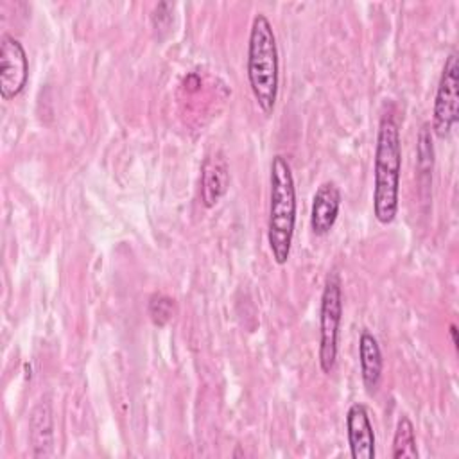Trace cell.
<instances>
[{
    "instance_id": "9",
    "label": "cell",
    "mask_w": 459,
    "mask_h": 459,
    "mask_svg": "<svg viewBox=\"0 0 459 459\" xmlns=\"http://www.w3.org/2000/svg\"><path fill=\"white\" fill-rule=\"evenodd\" d=\"M230 186L228 160L221 151L208 156L201 172V199L206 208H213Z\"/></svg>"
},
{
    "instance_id": "10",
    "label": "cell",
    "mask_w": 459,
    "mask_h": 459,
    "mask_svg": "<svg viewBox=\"0 0 459 459\" xmlns=\"http://www.w3.org/2000/svg\"><path fill=\"white\" fill-rule=\"evenodd\" d=\"M29 436L34 457H47L54 446V418L48 402H39L30 412Z\"/></svg>"
},
{
    "instance_id": "14",
    "label": "cell",
    "mask_w": 459,
    "mask_h": 459,
    "mask_svg": "<svg viewBox=\"0 0 459 459\" xmlns=\"http://www.w3.org/2000/svg\"><path fill=\"white\" fill-rule=\"evenodd\" d=\"M174 314V301L165 294H154L149 301L151 321L158 326H165Z\"/></svg>"
},
{
    "instance_id": "8",
    "label": "cell",
    "mask_w": 459,
    "mask_h": 459,
    "mask_svg": "<svg viewBox=\"0 0 459 459\" xmlns=\"http://www.w3.org/2000/svg\"><path fill=\"white\" fill-rule=\"evenodd\" d=\"M341 208V190L333 181H325L317 186L312 208H310V228L314 235H328L337 221Z\"/></svg>"
},
{
    "instance_id": "2",
    "label": "cell",
    "mask_w": 459,
    "mask_h": 459,
    "mask_svg": "<svg viewBox=\"0 0 459 459\" xmlns=\"http://www.w3.org/2000/svg\"><path fill=\"white\" fill-rule=\"evenodd\" d=\"M246 70L249 88L258 108L265 115H271L278 100L280 59L273 25L262 13H258L251 23Z\"/></svg>"
},
{
    "instance_id": "5",
    "label": "cell",
    "mask_w": 459,
    "mask_h": 459,
    "mask_svg": "<svg viewBox=\"0 0 459 459\" xmlns=\"http://www.w3.org/2000/svg\"><path fill=\"white\" fill-rule=\"evenodd\" d=\"M459 63L457 52L452 50L443 65L441 77L437 82L434 109H432V129L436 136L445 138L457 124L459 115Z\"/></svg>"
},
{
    "instance_id": "3",
    "label": "cell",
    "mask_w": 459,
    "mask_h": 459,
    "mask_svg": "<svg viewBox=\"0 0 459 459\" xmlns=\"http://www.w3.org/2000/svg\"><path fill=\"white\" fill-rule=\"evenodd\" d=\"M271 192H269V219L267 242L273 260L278 265L287 264L290 256L294 226H296V186L290 163L281 154L271 161Z\"/></svg>"
},
{
    "instance_id": "11",
    "label": "cell",
    "mask_w": 459,
    "mask_h": 459,
    "mask_svg": "<svg viewBox=\"0 0 459 459\" xmlns=\"http://www.w3.org/2000/svg\"><path fill=\"white\" fill-rule=\"evenodd\" d=\"M359 362H360L362 382L366 389L373 393L380 384L384 360H382V351L377 337L368 330H364L359 337Z\"/></svg>"
},
{
    "instance_id": "1",
    "label": "cell",
    "mask_w": 459,
    "mask_h": 459,
    "mask_svg": "<svg viewBox=\"0 0 459 459\" xmlns=\"http://www.w3.org/2000/svg\"><path fill=\"white\" fill-rule=\"evenodd\" d=\"M402 172V142L398 124L384 115L378 124L373 167V213L380 224H391L398 213Z\"/></svg>"
},
{
    "instance_id": "7",
    "label": "cell",
    "mask_w": 459,
    "mask_h": 459,
    "mask_svg": "<svg viewBox=\"0 0 459 459\" xmlns=\"http://www.w3.org/2000/svg\"><path fill=\"white\" fill-rule=\"evenodd\" d=\"M346 432L353 459L375 457V432L368 409L362 403L350 405L346 412Z\"/></svg>"
},
{
    "instance_id": "4",
    "label": "cell",
    "mask_w": 459,
    "mask_h": 459,
    "mask_svg": "<svg viewBox=\"0 0 459 459\" xmlns=\"http://www.w3.org/2000/svg\"><path fill=\"white\" fill-rule=\"evenodd\" d=\"M342 317V290L341 278L335 271L326 276L321 310H319V366L323 373H332L337 360V339Z\"/></svg>"
},
{
    "instance_id": "12",
    "label": "cell",
    "mask_w": 459,
    "mask_h": 459,
    "mask_svg": "<svg viewBox=\"0 0 459 459\" xmlns=\"http://www.w3.org/2000/svg\"><path fill=\"white\" fill-rule=\"evenodd\" d=\"M391 455L393 459H416L420 455L416 446L414 425L407 416H400L396 421Z\"/></svg>"
},
{
    "instance_id": "13",
    "label": "cell",
    "mask_w": 459,
    "mask_h": 459,
    "mask_svg": "<svg viewBox=\"0 0 459 459\" xmlns=\"http://www.w3.org/2000/svg\"><path fill=\"white\" fill-rule=\"evenodd\" d=\"M434 163V147H432V136L430 129L425 124L418 136V170L421 176H430Z\"/></svg>"
},
{
    "instance_id": "15",
    "label": "cell",
    "mask_w": 459,
    "mask_h": 459,
    "mask_svg": "<svg viewBox=\"0 0 459 459\" xmlns=\"http://www.w3.org/2000/svg\"><path fill=\"white\" fill-rule=\"evenodd\" d=\"M450 335H452V342H454V346L457 348V328H455V325H450Z\"/></svg>"
},
{
    "instance_id": "6",
    "label": "cell",
    "mask_w": 459,
    "mask_h": 459,
    "mask_svg": "<svg viewBox=\"0 0 459 459\" xmlns=\"http://www.w3.org/2000/svg\"><path fill=\"white\" fill-rule=\"evenodd\" d=\"M29 79V59L23 45L11 34L0 38V95L4 100L18 97Z\"/></svg>"
}]
</instances>
